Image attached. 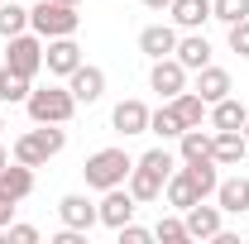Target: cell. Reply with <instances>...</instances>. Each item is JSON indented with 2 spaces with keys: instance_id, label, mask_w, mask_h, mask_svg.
Wrapping results in <instances>:
<instances>
[{
  "instance_id": "cell-4",
  "label": "cell",
  "mask_w": 249,
  "mask_h": 244,
  "mask_svg": "<svg viewBox=\"0 0 249 244\" xmlns=\"http://www.w3.org/2000/svg\"><path fill=\"white\" fill-rule=\"evenodd\" d=\"M77 24H82L77 5H62V0H38L29 10V29L38 38H67V34H77Z\"/></svg>"
},
{
  "instance_id": "cell-36",
  "label": "cell",
  "mask_w": 249,
  "mask_h": 244,
  "mask_svg": "<svg viewBox=\"0 0 249 244\" xmlns=\"http://www.w3.org/2000/svg\"><path fill=\"white\" fill-rule=\"evenodd\" d=\"M5 163H10V153H5V149H0V168H5Z\"/></svg>"
},
{
  "instance_id": "cell-10",
  "label": "cell",
  "mask_w": 249,
  "mask_h": 244,
  "mask_svg": "<svg viewBox=\"0 0 249 244\" xmlns=\"http://www.w3.org/2000/svg\"><path fill=\"white\" fill-rule=\"evenodd\" d=\"M245 153H249L245 129H216V134H211V158H216V168H240Z\"/></svg>"
},
{
  "instance_id": "cell-18",
  "label": "cell",
  "mask_w": 249,
  "mask_h": 244,
  "mask_svg": "<svg viewBox=\"0 0 249 244\" xmlns=\"http://www.w3.org/2000/svg\"><path fill=\"white\" fill-rule=\"evenodd\" d=\"M206 115H211V129H245V124H249L245 101H235V96H220Z\"/></svg>"
},
{
  "instance_id": "cell-12",
  "label": "cell",
  "mask_w": 249,
  "mask_h": 244,
  "mask_svg": "<svg viewBox=\"0 0 249 244\" xmlns=\"http://www.w3.org/2000/svg\"><path fill=\"white\" fill-rule=\"evenodd\" d=\"M29 192H34V168H29V163H15V168L5 163V168H0V201L19 206Z\"/></svg>"
},
{
  "instance_id": "cell-8",
  "label": "cell",
  "mask_w": 249,
  "mask_h": 244,
  "mask_svg": "<svg viewBox=\"0 0 249 244\" xmlns=\"http://www.w3.org/2000/svg\"><path fill=\"white\" fill-rule=\"evenodd\" d=\"M134 206H139V201H134V192L120 182V187H110V192L101 196V206H96V211H101V225L120 230V225H129V220H134Z\"/></svg>"
},
{
  "instance_id": "cell-24",
  "label": "cell",
  "mask_w": 249,
  "mask_h": 244,
  "mask_svg": "<svg viewBox=\"0 0 249 244\" xmlns=\"http://www.w3.org/2000/svg\"><path fill=\"white\" fill-rule=\"evenodd\" d=\"M29 77H19L15 67H0V101L5 105H19V101H29Z\"/></svg>"
},
{
  "instance_id": "cell-29",
  "label": "cell",
  "mask_w": 249,
  "mask_h": 244,
  "mask_svg": "<svg viewBox=\"0 0 249 244\" xmlns=\"http://www.w3.org/2000/svg\"><path fill=\"white\" fill-rule=\"evenodd\" d=\"M211 19L240 24V19H249V0H211Z\"/></svg>"
},
{
  "instance_id": "cell-3",
  "label": "cell",
  "mask_w": 249,
  "mask_h": 244,
  "mask_svg": "<svg viewBox=\"0 0 249 244\" xmlns=\"http://www.w3.org/2000/svg\"><path fill=\"white\" fill-rule=\"evenodd\" d=\"M24 105H29L34 124H67L77 115V96L67 91V87H38V91H29Z\"/></svg>"
},
{
  "instance_id": "cell-17",
  "label": "cell",
  "mask_w": 249,
  "mask_h": 244,
  "mask_svg": "<svg viewBox=\"0 0 249 244\" xmlns=\"http://www.w3.org/2000/svg\"><path fill=\"white\" fill-rule=\"evenodd\" d=\"M173 58L182 62L187 72H201V67L211 62V43H206L201 34H192V29H187V38H178V48H173Z\"/></svg>"
},
{
  "instance_id": "cell-19",
  "label": "cell",
  "mask_w": 249,
  "mask_h": 244,
  "mask_svg": "<svg viewBox=\"0 0 249 244\" xmlns=\"http://www.w3.org/2000/svg\"><path fill=\"white\" fill-rule=\"evenodd\" d=\"M163 196H168V206H173V211H187V206H196V201H206V196L196 192V182L187 177V168H182V173H173V177H168V187H163Z\"/></svg>"
},
{
  "instance_id": "cell-34",
  "label": "cell",
  "mask_w": 249,
  "mask_h": 244,
  "mask_svg": "<svg viewBox=\"0 0 249 244\" xmlns=\"http://www.w3.org/2000/svg\"><path fill=\"white\" fill-rule=\"evenodd\" d=\"M10 215H15V206H10V201H0V225H10Z\"/></svg>"
},
{
  "instance_id": "cell-16",
  "label": "cell",
  "mask_w": 249,
  "mask_h": 244,
  "mask_svg": "<svg viewBox=\"0 0 249 244\" xmlns=\"http://www.w3.org/2000/svg\"><path fill=\"white\" fill-rule=\"evenodd\" d=\"M110 124H115V134H149V105L144 101H120L115 105V115H110Z\"/></svg>"
},
{
  "instance_id": "cell-27",
  "label": "cell",
  "mask_w": 249,
  "mask_h": 244,
  "mask_svg": "<svg viewBox=\"0 0 249 244\" xmlns=\"http://www.w3.org/2000/svg\"><path fill=\"white\" fill-rule=\"evenodd\" d=\"M187 168V177L196 182V192L201 196H216V187H220V177H216V158H201V163H182Z\"/></svg>"
},
{
  "instance_id": "cell-26",
  "label": "cell",
  "mask_w": 249,
  "mask_h": 244,
  "mask_svg": "<svg viewBox=\"0 0 249 244\" xmlns=\"http://www.w3.org/2000/svg\"><path fill=\"white\" fill-rule=\"evenodd\" d=\"M24 29H29V10L15 5V0H0V38H15Z\"/></svg>"
},
{
  "instance_id": "cell-38",
  "label": "cell",
  "mask_w": 249,
  "mask_h": 244,
  "mask_svg": "<svg viewBox=\"0 0 249 244\" xmlns=\"http://www.w3.org/2000/svg\"><path fill=\"white\" fill-rule=\"evenodd\" d=\"M245 139H249V124H245Z\"/></svg>"
},
{
  "instance_id": "cell-11",
  "label": "cell",
  "mask_w": 249,
  "mask_h": 244,
  "mask_svg": "<svg viewBox=\"0 0 249 244\" xmlns=\"http://www.w3.org/2000/svg\"><path fill=\"white\" fill-rule=\"evenodd\" d=\"M67 91L77 96V105H96V101L106 96V72L91 67V62H82V67L67 77Z\"/></svg>"
},
{
  "instance_id": "cell-30",
  "label": "cell",
  "mask_w": 249,
  "mask_h": 244,
  "mask_svg": "<svg viewBox=\"0 0 249 244\" xmlns=\"http://www.w3.org/2000/svg\"><path fill=\"white\" fill-rule=\"evenodd\" d=\"M154 240H163V244H182V240H192L187 235V220H178V215H163L154 225Z\"/></svg>"
},
{
  "instance_id": "cell-15",
  "label": "cell",
  "mask_w": 249,
  "mask_h": 244,
  "mask_svg": "<svg viewBox=\"0 0 249 244\" xmlns=\"http://www.w3.org/2000/svg\"><path fill=\"white\" fill-rule=\"evenodd\" d=\"M192 91L201 96L206 105H216L220 96H230V91H235V82H230V72H225V67H211V62H206V67L196 72V87H192Z\"/></svg>"
},
{
  "instance_id": "cell-5",
  "label": "cell",
  "mask_w": 249,
  "mask_h": 244,
  "mask_svg": "<svg viewBox=\"0 0 249 244\" xmlns=\"http://www.w3.org/2000/svg\"><path fill=\"white\" fill-rule=\"evenodd\" d=\"M62 144H67V134H62L58 124H38L29 134H19L15 139V163H29V168H43L48 158H58Z\"/></svg>"
},
{
  "instance_id": "cell-14",
  "label": "cell",
  "mask_w": 249,
  "mask_h": 244,
  "mask_svg": "<svg viewBox=\"0 0 249 244\" xmlns=\"http://www.w3.org/2000/svg\"><path fill=\"white\" fill-rule=\"evenodd\" d=\"M220 206H206V201H196V206H187L182 211V220H187V235L192 240H216L220 235Z\"/></svg>"
},
{
  "instance_id": "cell-1",
  "label": "cell",
  "mask_w": 249,
  "mask_h": 244,
  "mask_svg": "<svg viewBox=\"0 0 249 244\" xmlns=\"http://www.w3.org/2000/svg\"><path fill=\"white\" fill-rule=\"evenodd\" d=\"M173 168H178V158H173L168 149H149L144 158H134V168H129L124 187L134 192L139 206H144V201H158L163 187H168V177H173Z\"/></svg>"
},
{
  "instance_id": "cell-35",
  "label": "cell",
  "mask_w": 249,
  "mask_h": 244,
  "mask_svg": "<svg viewBox=\"0 0 249 244\" xmlns=\"http://www.w3.org/2000/svg\"><path fill=\"white\" fill-rule=\"evenodd\" d=\"M144 5H149V10H168L173 0H144Z\"/></svg>"
},
{
  "instance_id": "cell-25",
  "label": "cell",
  "mask_w": 249,
  "mask_h": 244,
  "mask_svg": "<svg viewBox=\"0 0 249 244\" xmlns=\"http://www.w3.org/2000/svg\"><path fill=\"white\" fill-rule=\"evenodd\" d=\"M178 144H182V163H201V158H211V134H201V124H196V129H182Z\"/></svg>"
},
{
  "instance_id": "cell-6",
  "label": "cell",
  "mask_w": 249,
  "mask_h": 244,
  "mask_svg": "<svg viewBox=\"0 0 249 244\" xmlns=\"http://www.w3.org/2000/svg\"><path fill=\"white\" fill-rule=\"evenodd\" d=\"M5 67H15L19 77H38V67H43V38L38 34H15V38H5Z\"/></svg>"
},
{
  "instance_id": "cell-21",
  "label": "cell",
  "mask_w": 249,
  "mask_h": 244,
  "mask_svg": "<svg viewBox=\"0 0 249 244\" xmlns=\"http://www.w3.org/2000/svg\"><path fill=\"white\" fill-rule=\"evenodd\" d=\"M139 48H144L149 58H168V53L178 48V29H173V24H149V29L139 34Z\"/></svg>"
},
{
  "instance_id": "cell-20",
  "label": "cell",
  "mask_w": 249,
  "mask_h": 244,
  "mask_svg": "<svg viewBox=\"0 0 249 244\" xmlns=\"http://www.w3.org/2000/svg\"><path fill=\"white\" fill-rule=\"evenodd\" d=\"M216 206L230 215L249 211V177H225V182L216 187Z\"/></svg>"
},
{
  "instance_id": "cell-22",
  "label": "cell",
  "mask_w": 249,
  "mask_h": 244,
  "mask_svg": "<svg viewBox=\"0 0 249 244\" xmlns=\"http://www.w3.org/2000/svg\"><path fill=\"white\" fill-rule=\"evenodd\" d=\"M168 105H173V115L182 120V129H196V124L206 120V110H211V105H206V101H201L196 91H178L173 101H168Z\"/></svg>"
},
{
  "instance_id": "cell-39",
  "label": "cell",
  "mask_w": 249,
  "mask_h": 244,
  "mask_svg": "<svg viewBox=\"0 0 249 244\" xmlns=\"http://www.w3.org/2000/svg\"><path fill=\"white\" fill-rule=\"evenodd\" d=\"M0 129H5V120H0Z\"/></svg>"
},
{
  "instance_id": "cell-28",
  "label": "cell",
  "mask_w": 249,
  "mask_h": 244,
  "mask_svg": "<svg viewBox=\"0 0 249 244\" xmlns=\"http://www.w3.org/2000/svg\"><path fill=\"white\" fill-rule=\"evenodd\" d=\"M149 134H158V139H178V134H182V120L173 115V105L149 110Z\"/></svg>"
},
{
  "instance_id": "cell-9",
  "label": "cell",
  "mask_w": 249,
  "mask_h": 244,
  "mask_svg": "<svg viewBox=\"0 0 249 244\" xmlns=\"http://www.w3.org/2000/svg\"><path fill=\"white\" fill-rule=\"evenodd\" d=\"M149 87H154L158 96L173 101L178 91H187V67L173 58V53H168V58H154V67H149Z\"/></svg>"
},
{
  "instance_id": "cell-31",
  "label": "cell",
  "mask_w": 249,
  "mask_h": 244,
  "mask_svg": "<svg viewBox=\"0 0 249 244\" xmlns=\"http://www.w3.org/2000/svg\"><path fill=\"white\" fill-rule=\"evenodd\" d=\"M230 53H240V58H249V19H240V24H230Z\"/></svg>"
},
{
  "instance_id": "cell-32",
  "label": "cell",
  "mask_w": 249,
  "mask_h": 244,
  "mask_svg": "<svg viewBox=\"0 0 249 244\" xmlns=\"http://www.w3.org/2000/svg\"><path fill=\"white\" fill-rule=\"evenodd\" d=\"M149 240H154V230H144V225H134V220L120 225V244H149Z\"/></svg>"
},
{
  "instance_id": "cell-7",
  "label": "cell",
  "mask_w": 249,
  "mask_h": 244,
  "mask_svg": "<svg viewBox=\"0 0 249 244\" xmlns=\"http://www.w3.org/2000/svg\"><path fill=\"white\" fill-rule=\"evenodd\" d=\"M43 67H48L53 77H72V72L82 67L77 38H72V34H67V38H43Z\"/></svg>"
},
{
  "instance_id": "cell-37",
  "label": "cell",
  "mask_w": 249,
  "mask_h": 244,
  "mask_svg": "<svg viewBox=\"0 0 249 244\" xmlns=\"http://www.w3.org/2000/svg\"><path fill=\"white\" fill-rule=\"evenodd\" d=\"M62 5H82V0H62Z\"/></svg>"
},
{
  "instance_id": "cell-33",
  "label": "cell",
  "mask_w": 249,
  "mask_h": 244,
  "mask_svg": "<svg viewBox=\"0 0 249 244\" xmlns=\"http://www.w3.org/2000/svg\"><path fill=\"white\" fill-rule=\"evenodd\" d=\"M5 240H10V244H38V230H34V225H10Z\"/></svg>"
},
{
  "instance_id": "cell-2",
  "label": "cell",
  "mask_w": 249,
  "mask_h": 244,
  "mask_svg": "<svg viewBox=\"0 0 249 244\" xmlns=\"http://www.w3.org/2000/svg\"><path fill=\"white\" fill-rule=\"evenodd\" d=\"M129 168H134V158L124 149H101V153H91L82 163V177H87L91 192H110V187H120L129 177Z\"/></svg>"
},
{
  "instance_id": "cell-13",
  "label": "cell",
  "mask_w": 249,
  "mask_h": 244,
  "mask_svg": "<svg viewBox=\"0 0 249 244\" xmlns=\"http://www.w3.org/2000/svg\"><path fill=\"white\" fill-rule=\"evenodd\" d=\"M58 215H62V225H72V230H91V225H101V211H96L82 192H67V196L58 201Z\"/></svg>"
},
{
  "instance_id": "cell-23",
  "label": "cell",
  "mask_w": 249,
  "mask_h": 244,
  "mask_svg": "<svg viewBox=\"0 0 249 244\" xmlns=\"http://www.w3.org/2000/svg\"><path fill=\"white\" fill-rule=\"evenodd\" d=\"M168 10H173V24L178 29H201L211 19V0H173Z\"/></svg>"
}]
</instances>
